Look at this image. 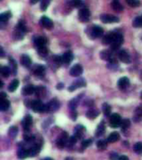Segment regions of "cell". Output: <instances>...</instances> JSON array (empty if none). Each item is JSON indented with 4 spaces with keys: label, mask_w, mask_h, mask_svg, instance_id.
<instances>
[{
    "label": "cell",
    "mask_w": 142,
    "mask_h": 160,
    "mask_svg": "<svg viewBox=\"0 0 142 160\" xmlns=\"http://www.w3.org/2000/svg\"><path fill=\"white\" fill-rule=\"evenodd\" d=\"M31 108L36 112V113H43V112H47V106L44 104L40 99L37 100H34L31 103Z\"/></svg>",
    "instance_id": "1"
},
{
    "label": "cell",
    "mask_w": 142,
    "mask_h": 160,
    "mask_svg": "<svg viewBox=\"0 0 142 160\" xmlns=\"http://www.w3.org/2000/svg\"><path fill=\"white\" fill-rule=\"evenodd\" d=\"M91 18V12L87 8H82L78 12V19L82 23L89 22Z\"/></svg>",
    "instance_id": "2"
},
{
    "label": "cell",
    "mask_w": 142,
    "mask_h": 160,
    "mask_svg": "<svg viewBox=\"0 0 142 160\" xmlns=\"http://www.w3.org/2000/svg\"><path fill=\"white\" fill-rule=\"evenodd\" d=\"M123 42H124V38L122 36V34H119V33H115V38L111 44L112 49L118 50L120 49V47L121 46V44L123 43Z\"/></svg>",
    "instance_id": "3"
},
{
    "label": "cell",
    "mask_w": 142,
    "mask_h": 160,
    "mask_svg": "<svg viewBox=\"0 0 142 160\" xmlns=\"http://www.w3.org/2000/svg\"><path fill=\"white\" fill-rule=\"evenodd\" d=\"M121 117L118 114H113L111 115L110 117V126L114 129H116L118 127L121 126Z\"/></svg>",
    "instance_id": "4"
},
{
    "label": "cell",
    "mask_w": 142,
    "mask_h": 160,
    "mask_svg": "<svg viewBox=\"0 0 142 160\" xmlns=\"http://www.w3.org/2000/svg\"><path fill=\"white\" fill-rule=\"evenodd\" d=\"M101 20L104 24H114V23H118L120 21V19L116 16L112 15V14H101Z\"/></svg>",
    "instance_id": "5"
},
{
    "label": "cell",
    "mask_w": 142,
    "mask_h": 160,
    "mask_svg": "<svg viewBox=\"0 0 142 160\" xmlns=\"http://www.w3.org/2000/svg\"><path fill=\"white\" fill-rule=\"evenodd\" d=\"M68 134H67V132H63L62 133V135L57 139V146H58L59 148H63L67 143H68Z\"/></svg>",
    "instance_id": "6"
},
{
    "label": "cell",
    "mask_w": 142,
    "mask_h": 160,
    "mask_svg": "<svg viewBox=\"0 0 142 160\" xmlns=\"http://www.w3.org/2000/svg\"><path fill=\"white\" fill-rule=\"evenodd\" d=\"M83 72V68L81 64H76L73 65L72 68L70 69V74L71 76H73V77H79L81 76Z\"/></svg>",
    "instance_id": "7"
},
{
    "label": "cell",
    "mask_w": 142,
    "mask_h": 160,
    "mask_svg": "<svg viewBox=\"0 0 142 160\" xmlns=\"http://www.w3.org/2000/svg\"><path fill=\"white\" fill-rule=\"evenodd\" d=\"M103 33H104V30L103 28L100 26H97V25H95L91 28V35L92 38H100L101 36H102Z\"/></svg>",
    "instance_id": "8"
},
{
    "label": "cell",
    "mask_w": 142,
    "mask_h": 160,
    "mask_svg": "<svg viewBox=\"0 0 142 160\" xmlns=\"http://www.w3.org/2000/svg\"><path fill=\"white\" fill-rule=\"evenodd\" d=\"M86 82H85L84 78H80V79L76 80L74 83H73L71 86L68 87V90H69L70 92H73V91H75L76 89H78V88H82V87H85L86 86Z\"/></svg>",
    "instance_id": "9"
},
{
    "label": "cell",
    "mask_w": 142,
    "mask_h": 160,
    "mask_svg": "<svg viewBox=\"0 0 142 160\" xmlns=\"http://www.w3.org/2000/svg\"><path fill=\"white\" fill-rule=\"evenodd\" d=\"M32 124H33V118H32V116L31 115L25 116L24 118L23 119V122H22V125H23V128L25 132L29 131Z\"/></svg>",
    "instance_id": "10"
},
{
    "label": "cell",
    "mask_w": 142,
    "mask_h": 160,
    "mask_svg": "<svg viewBox=\"0 0 142 160\" xmlns=\"http://www.w3.org/2000/svg\"><path fill=\"white\" fill-rule=\"evenodd\" d=\"M47 106V111L48 112H55L57 111L60 107V103L58 102L56 99H52L51 102H49L48 104H46Z\"/></svg>",
    "instance_id": "11"
},
{
    "label": "cell",
    "mask_w": 142,
    "mask_h": 160,
    "mask_svg": "<svg viewBox=\"0 0 142 160\" xmlns=\"http://www.w3.org/2000/svg\"><path fill=\"white\" fill-rule=\"evenodd\" d=\"M118 58L120 61L124 64H130V56L126 50H121L118 53Z\"/></svg>",
    "instance_id": "12"
},
{
    "label": "cell",
    "mask_w": 142,
    "mask_h": 160,
    "mask_svg": "<svg viewBox=\"0 0 142 160\" xmlns=\"http://www.w3.org/2000/svg\"><path fill=\"white\" fill-rule=\"evenodd\" d=\"M40 23H41V24L43 28H46V29H48V30L51 29L53 27L52 21L49 18H48L47 16H42V19L40 20Z\"/></svg>",
    "instance_id": "13"
},
{
    "label": "cell",
    "mask_w": 142,
    "mask_h": 160,
    "mask_svg": "<svg viewBox=\"0 0 142 160\" xmlns=\"http://www.w3.org/2000/svg\"><path fill=\"white\" fill-rule=\"evenodd\" d=\"M37 87H35L33 84H28L23 87V89L22 90V93L24 96H29L34 94L36 93Z\"/></svg>",
    "instance_id": "14"
},
{
    "label": "cell",
    "mask_w": 142,
    "mask_h": 160,
    "mask_svg": "<svg viewBox=\"0 0 142 160\" xmlns=\"http://www.w3.org/2000/svg\"><path fill=\"white\" fill-rule=\"evenodd\" d=\"M130 85V79L127 77H122L118 80L117 86L120 89H125Z\"/></svg>",
    "instance_id": "15"
},
{
    "label": "cell",
    "mask_w": 142,
    "mask_h": 160,
    "mask_svg": "<svg viewBox=\"0 0 142 160\" xmlns=\"http://www.w3.org/2000/svg\"><path fill=\"white\" fill-rule=\"evenodd\" d=\"M33 72L34 75H36L37 77H42L45 74V67L43 65H37L34 68Z\"/></svg>",
    "instance_id": "16"
},
{
    "label": "cell",
    "mask_w": 142,
    "mask_h": 160,
    "mask_svg": "<svg viewBox=\"0 0 142 160\" xmlns=\"http://www.w3.org/2000/svg\"><path fill=\"white\" fill-rule=\"evenodd\" d=\"M115 33H110V34H106V36H104L102 38V43L105 44V45H107V44H112L113 40L115 38Z\"/></svg>",
    "instance_id": "17"
},
{
    "label": "cell",
    "mask_w": 142,
    "mask_h": 160,
    "mask_svg": "<svg viewBox=\"0 0 142 160\" xmlns=\"http://www.w3.org/2000/svg\"><path fill=\"white\" fill-rule=\"evenodd\" d=\"M62 61H63L64 64H69L70 63H72V61L73 60V53L72 51H67L66 53H64V54L62 56Z\"/></svg>",
    "instance_id": "18"
},
{
    "label": "cell",
    "mask_w": 142,
    "mask_h": 160,
    "mask_svg": "<svg viewBox=\"0 0 142 160\" xmlns=\"http://www.w3.org/2000/svg\"><path fill=\"white\" fill-rule=\"evenodd\" d=\"M85 132H86V129L84 128V126L82 125H77L75 128V135L77 139H82L83 135H84Z\"/></svg>",
    "instance_id": "19"
},
{
    "label": "cell",
    "mask_w": 142,
    "mask_h": 160,
    "mask_svg": "<svg viewBox=\"0 0 142 160\" xmlns=\"http://www.w3.org/2000/svg\"><path fill=\"white\" fill-rule=\"evenodd\" d=\"M20 62H21V64L24 67H30L32 64V60H31L30 57L27 54H23L21 56V59H20Z\"/></svg>",
    "instance_id": "20"
},
{
    "label": "cell",
    "mask_w": 142,
    "mask_h": 160,
    "mask_svg": "<svg viewBox=\"0 0 142 160\" xmlns=\"http://www.w3.org/2000/svg\"><path fill=\"white\" fill-rule=\"evenodd\" d=\"M30 154H29V149H27L25 148H21L18 149V157L20 159H24L26 158L29 157Z\"/></svg>",
    "instance_id": "21"
},
{
    "label": "cell",
    "mask_w": 142,
    "mask_h": 160,
    "mask_svg": "<svg viewBox=\"0 0 142 160\" xmlns=\"http://www.w3.org/2000/svg\"><path fill=\"white\" fill-rule=\"evenodd\" d=\"M111 7L113 10H115V12H121L123 11L124 8L121 5V3L118 0H113L111 3Z\"/></svg>",
    "instance_id": "22"
},
{
    "label": "cell",
    "mask_w": 142,
    "mask_h": 160,
    "mask_svg": "<svg viewBox=\"0 0 142 160\" xmlns=\"http://www.w3.org/2000/svg\"><path fill=\"white\" fill-rule=\"evenodd\" d=\"M29 149V154H30V157H34L37 155V154L39 153L41 150V146L39 144H34Z\"/></svg>",
    "instance_id": "23"
},
{
    "label": "cell",
    "mask_w": 142,
    "mask_h": 160,
    "mask_svg": "<svg viewBox=\"0 0 142 160\" xmlns=\"http://www.w3.org/2000/svg\"><path fill=\"white\" fill-rule=\"evenodd\" d=\"M9 107H10V102L8 100V99H0V110L7 111Z\"/></svg>",
    "instance_id": "24"
},
{
    "label": "cell",
    "mask_w": 142,
    "mask_h": 160,
    "mask_svg": "<svg viewBox=\"0 0 142 160\" xmlns=\"http://www.w3.org/2000/svg\"><path fill=\"white\" fill-rule=\"evenodd\" d=\"M46 43H47V39L44 37H37L34 39V43L37 48L46 46Z\"/></svg>",
    "instance_id": "25"
},
{
    "label": "cell",
    "mask_w": 142,
    "mask_h": 160,
    "mask_svg": "<svg viewBox=\"0 0 142 160\" xmlns=\"http://www.w3.org/2000/svg\"><path fill=\"white\" fill-rule=\"evenodd\" d=\"M120 139V133L117 132L112 133L107 138V142L109 143H115Z\"/></svg>",
    "instance_id": "26"
},
{
    "label": "cell",
    "mask_w": 142,
    "mask_h": 160,
    "mask_svg": "<svg viewBox=\"0 0 142 160\" xmlns=\"http://www.w3.org/2000/svg\"><path fill=\"white\" fill-rule=\"evenodd\" d=\"M100 57L101 59L105 60V61H110L112 59V55L111 52L109 50H103L100 53Z\"/></svg>",
    "instance_id": "27"
},
{
    "label": "cell",
    "mask_w": 142,
    "mask_h": 160,
    "mask_svg": "<svg viewBox=\"0 0 142 160\" xmlns=\"http://www.w3.org/2000/svg\"><path fill=\"white\" fill-rule=\"evenodd\" d=\"M99 115V111L97 110V109H90V110H88L87 112V114H86V116L88 118H90V119H94V118H96Z\"/></svg>",
    "instance_id": "28"
},
{
    "label": "cell",
    "mask_w": 142,
    "mask_h": 160,
    "mask_svg": "<svg viewBox=\"0 0 142 160\" xmlns=\"http://www.w3.org/2000/svg\"><path fill=\"white\" fill-rule=\"evenodd\" d=\"M12 17V13L10 11H7V12L3 13L1 15H0V22L1 23H6L11 19Z\"/></svg>",
    "instance_id": "29"
},
{
    "label": "cell",
    "mask_w": 142,
    "mask_h": 160,
    "mask_svg": "<svg viewBox=\"0 0 142 160\" xmlns=\"http://www.w3.org/2000/svg\"><path fill=\"white\" fill-rule=\"evenodd\" d=\"M18 133V129L16 126H11L9 129V136L10 139H15Z\"/></svg>",
    "instance_id": "30"
},
{
    "label": "cell",
    "mask_w": 142,
    "mask_h": 160,
    "mask_svg": "<svg viewBox=\"0 0 142 160\" xmlns=\"http://www.w3.org/2000/svg\"><path fill=\"white\" fill-rule=\"evenodd\" d=\"M18 85H19V81L18 79H13L9 85L8 89H9V92H14L18 89Z\"/></svg>",
    "instance_id": "31"
},
{
    "label": "cell",
    "mask_w": 142,
    "mask_h": 160,
    "mask_svg": "<svg viewBox=\"0 0 142 160\" xmlns=\"http://www.w3.org/2000/svg\"><path fill=\"white\" fill-rule=\"evenodd\" d=\"M67 3H68L71 7L76 8V9L81 8V7L83 5V3H82V0H68Z\"/></svg>",
    "instance_id": "32"
},
{
    "label": "cell",
    "mask_w": 142,
    "mask_h": 160,
    "mask_svg": "<svg viewBox=\"0 0 142 160\" xmlns=\"http://www.w3.org/2000/svg\"><path fill=\"white\" fill-rule=\"evenodd\" d=\"M9 65H10V70L12 71L13 74H16L17 69H18V65L15 60L11 57H9Z\"/></svg>",
    "instance_id": "33"
},
{
    "label": "cell",
    "mask_w": 142,
    "mask_h": 160,
    "mask_svg": "<svg viewBox=\"0 0 142 160\" xmlns=\"http://www.w3.org/2000/svg\"><path fill=\"white\" fill-rule=\"evenodd\" d=\"M104 132H105V123H104V122H101L98 125L97 130H96V136L97 137H100V136L103 135Z\"/></svg>",
    "instance_id": "34"
},
{
    "label": "cell",
    "mask_w": 142,
    "mask_h": 160,
    "mask_svg": "<svg viewBox=\"0 0 142 160\" xmlns=\"http://www.w3.org/2000/svg\"><path fill=\"white\" fill-rule=\"evenodd\" d=\"M102 112L105 116H110L111 114H112V108H111V106L108 104H106V103L103 104Z\"/></svg>",
    "instance_id": "35"
},
{
    "label": "cell",
    "mask_w": 142,
    "mask_h": 160,
    "mask_svg": "<svg viewBox=\"0 0 142 160\" xmlns=\"http://www.w3.org/2000/svg\"><path fill=\"white\" fill-rule=\"evenodd\" d=\"M134 28H142V16H138L133 20L132 23Z\"/></svg>",
    "instance_id": "36"
},
{
    "label": "cell",
    "mask_w": 142,
    "mask_h": 160,
    "mask_svg": "<svg viewBox=\"0 0 142 160\" xmlns=\"http://www.w3.org/2000/svg\"><path fill=\"white\" fill-rule=\"evenodd\" d=\"M37 53L41 57H47L48 54V49L46 46L37 48Z\"/></svg>",
    "instance_id": "37"
},
{
    "label": "cell",
    "mask_w": 142,
    "mask_h": 160,
    "mask_svg": "<svg viewBox=\"0 0 142 160\" xmlns=\"http://www.w3.org/2000/svg\"><path fill=\"white\" fill-rule=\"evenodd\" d=\"M97 146L98 149L100 150H105L106 148H107V142L106 140H103V139H101V140H98L97 143Z\"/></svg>",
    "instance_id": "38"
},
{
    "label": "cell",
    "mask_w": 142,
    "mask_h": 160,
    "mask_svg": "<svg viewBox=\"0 0 142 160\" xmlns=\"http://www.w3.org/2000/svg\"><path fill=\"white\" fill-rule=\"evenodd\" d=\"M51 60L54 63V64L57 65L58 67H59V66L63 63V61H62V57H60V56L58 55L52 56V57H51Z\"/></svg>",
    "instance_id": "39"
},
{
    "label": "cell",
    "mask_w": 142,
    "mask_h": 160,
    "mask_svg": "<svg viewBox=\"0 0 142 160\" xmlns=\"http://www.w3.org/2000/svg\"><path fill=\"white\" fill-rule=\"evenodd\" d=\"M11 73L10 68L7 67V66H3L1 68V74L3 78H8L9 76V74Z\"/></svg>",
    "instance_id": "40"
},
{
    "label": "cell",
    "mask_w": 142,
    "mask_h": 160,
    "mask_svg": "<svg viewBox=\"0 0 142 160\" xmlns=\"http://www.w3.org/2000/svg\"><path fill=\"white\" fill-rule=\"evenodd\" d=\"M36 93H37V95L39 96L40 98H43V97H45L46 89L44 88V87H42V86L37 87L36 89Z\"/></svg>",
    "instance_id": "41"
},
{
    "label": "cell",
    "mask_w": 142,
    "mask_h": 160,
    "mask_svg": "<svg viewBox=\"0 0 142 160\" xmlns=\"http://www.w3.org/2000/svg\"><path fill=\"white\" fill-rule=\"evenodd\" d=\"M51 3V0H41V5L40 9L42 11H46L48 8L49 4Z\"/></svg>",
    "instance_id": "42"
},
{
    "label": "cell",
    "mask_w": 142,
    "mask_h": 160,
    "mask_svg": "<svg viewBox=\"0 0 142 160\" xmlns=\"http://www.w3.org/2000/svg\"><path fill=\"white\" fill-rule=\"evenodd\" d=\"M18 28V30H20L21 32H23V33H26L27 31V27H26V25H25L24 22L22 21V20H20V21L18 22V25H17V28Z\"/></svg>",
    "instance_id": "43"
},
{
    "label": "cell",
    "mask_w": 142,
    "mask_h": 160,
    "mask_svg": "<svg viewBox=\"0 0 142 160\" xmlns=\"http://www.w3.org/2000/svg\"><path fill=\"white\" fill-rule=\"evenodd\" d=\"M134 151L136 152L137 154H142V143L141 142H138L136 144L134 145Z\"/></svg>",
    "instance_id": "44"
},
{
    "label": "cell",
    "mask_w": 142,
    "mask_h": 160,
    "mask_svg": "<svg viewBox=\"0 0 142 160\" xmlns=\"http://www.w3.org/2000/svg\"><path fill=\"white\" fill-rule=\"evenodd\" d=\"M126 2L129 6L132 7V8H136L140 4V0H126Z\"/></svg>",
    "instance_id": "45"
},
{
    "label": "cell",
    "mask_w": 142,
    "mask_h": 160,
    "mask_svg": "<svg viewBox=\"0 0 142 160\" xmlns=\"http://www.w3.org/2000/svg\"><path fill=\"white\" fill-rule=\"evenodd\" d=\"M13 36L17 40H21L23 38V33L20 30H18V28H16V30L13 33Z\"/></svg>",
    "instance_id": "46"
},
{
    "label": "cell",
    "mask_w": 142,
    "mask_h": 160,
    "mask_svg": "<svg viewBox=\"0 0 142 160\" xmlns=\"http://www.w3.org/2000/svg\"><path fill=\"white\" fill-rule=\"evenodd\" d=\"M130 126V121L129 119H123L122 120V122H121V127L122 130L127 129H129V127Z\"/></svg>",
    "instance_id": "47"
},
{
    "label": "cell",
    "mask_w": 142,
    "mask_h": 160,
    "mask_svg": "<svg viewBox=\"0 0 142 160\" xmlns=\"http://www.w3.org/2000/svg\"><path fill=\"white\" fill-rule=\"evenodd\" d=\"M23 139H24L25 141L27 142L33 141L34 139V136L33 134H31L30 133H28V131H27V132H25L24 135H23Z\"/></svg>",
    "instance_id": "48"
},
{
    "label": "cell",
    "mask_w": 142,
    "mask_h": 160,
    "mask_svg": "<svg viewBox=\"0 0 142 160\" xmlns=\"http://www.w3.org/2000/svg\"><path fill=\"white\" fill-rule=\"evenodd\" d=\"M91 143H92L91 139H86V140H83V141L82 142V147L83 148H87V147H89V146L91 144Z\"/></svg>",
    "instance_id": "49"
},
{
    "label": "cell",
    "mask_w": 142,
    "mask_h": 160,
    "mask_svg": "<svg viewBox=\"0 0 142 160\" xmlns=\"http://www.w3.org/2000/svg\"><path fill=\"white\" fill-rule=\"evenodd\" d=\"M77 138L76 137V136H72V137H70L69 139H68V144L70 145V146H73V145H74L77 142Z\"/></svg>",
    "instance_id": "50"
},
{
    "label": "cell",
    "mask_w": 142,
    "mask_h": 160,
    "mask_svg": "<svg viewBox=\"0 0 142 160\" xmlns=\"http://www.w3.org/2000/svg\"><path fill=\"white\" fill-rule=\"evenodd\" d=\"M76 105H77V102L76 99H73L71 100V102L69 103V107L72 110H75L76 108Z\"/></svg>",
    "instance_id": "51"
},
{
    "label": "cell",
    "mask_w": 142,
    "mask_h": 160,
    "mask_svg": "<svg viewBox=\"0 0 142 160\" xmlns=\"http://www.w3.org/2000/svg\"><path fill=\"white\" fill-rule=\"evenodd\" d=\"M118 158H119V156L116 153H112L110 155V159L111 160H118Z\"/></svg>",
    "instance_id": "52"
},
{
    "label": "cell",
    "mask_w": 142,
    "mask_h": 160,
    "mask_svg": "<svg viewBox=\"0 0 142 160\" xmlns=\"http://www.w3.org/2000/svg\"><path fill=\"white\" fill-rule=\"evenodd\" d=\"M118 160H129V158L126 155H121V156H119Z\"/></svg>",
    "instance_id": "53"
},
{
    "label": "cell",
    "mask_w": 142,
    "mask_h": 160,
    "mask_svg": "<svg viewBox=\"0 0 142 160\" xmlns=\"http://www.w3.org/2000/svg\"><path fill=\"white\" fill-rule=\"evenodd\" d=\"M63 87H64V84L62 83H58V85H57V89L62 90V89H63Z\"/></svg>",
    "instance_id": "54"
},
{
    "label": "cell",
    "mask_w": 142,
    "mask_h": 160,
    "mask_svg": "<svg viewBox=\"0 0 142 160\" xmlns=\"http://www.w3.org/2000/svg\"><path fill=\"white\" fill-rule=\"evenodd\" d=\"M39 0H30V3L31 4H36Z\"/></svg>",
    "instance_id": "55"
},
{
    "label": "cell",
    "mask_w": 142,
    "mask_h": 160,
    "mask_svg": "<svg viewBox=\"0 0 142 160\" xmlns=\"http://www.w3.org/2000/svg\"><path fill=\"white\" fill-rule=\"evenodd\" d=\"M3 56H4V52H3V48H1V57L3 58Z\"/></svg>",
    "instance_id": "56"
},
{
    "label": "cell",
    "mask_w": 142,
    "mask_h": 160,
    "mask_svg": "<svg viewBox=\"0 0 142 160\" xmlns=\"http://www.w3.org/2000/svg\"><path fill=\"white\" fill-rule=\"evenodd\" d=\"M42 160H53L52 158H43Z\"/></svg>",
    "instance_id": "57"
},
{
    "label": "cell",
    "mask_w": 142,
    "mask_h": 160,
    "mask_svg": "<svg viewBox=\"0 0 142 160\" xmlns=\"http://www.w3.org/2000/svg\"><path fill=\"white\" fill-rule=\"evenodd\" d=\"M64 160H73V158H66Z\"/></svg>",
    "instance_id": "58"
},
{
    "label": "cell",
    "mask_w": 142,
    "mask_h": 160,
    "mask_svg": "<svg viewBox=\"0 0 142 160\" xmlns=\"http://www.w3.org/2000/svg\"><path fill=\"white\" fill-rule=\"evenodd\" d=\"M3 83L1 81V88H3Z\"/></svg>",
    "instance_id": "59"
},
{
    "label": "cell",
    "mask_w": 142,
    "mask_h": 160,
    "mask_svg": "<svg viewBox=\"0 0 142 160\" xmlns=\"http://www.w3.org/2000/svg\"><path fill=\"white\" fill-rule=\"evenodd\" d=\"M140 99H142V92H141V93H140Z\"/></svg>",
    "instance_id": "60"
}]
</instances>
